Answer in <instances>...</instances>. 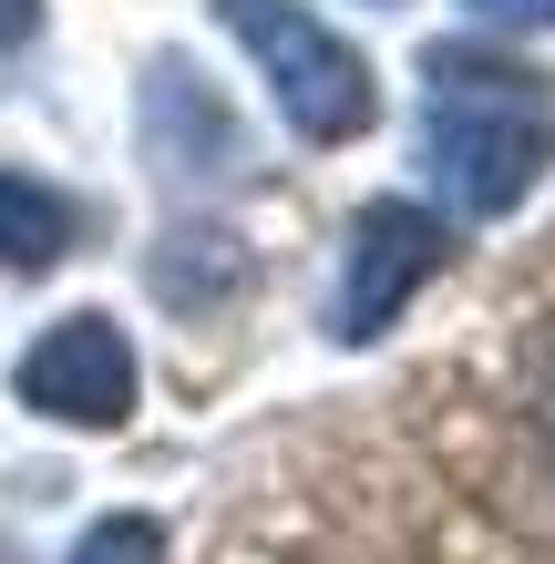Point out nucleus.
<instances>
[{"instance_id": "6e6552de", "label": "nucleus", "mask_w": 555, "mask_h": 564, "mask_svg": "<svg viewBox=\"0 0 555 564\" xmlns=\"http://www.w3.org/2000/svg\"><path fill=\"white\" fill-rule=\"evenodd\" d=\"M463 11L494 31H555V0H463Z\"/></svg>"}, {"instance_id": "423d86ee", "label": "nucleus", "mask_w": 555, "mask_h": 564, "mask_svg": "<svg viewBox=\"0 0 555 564\" xmlns=\"http://www.w3.org/2000/svg\"><path fill=\"white\" fill-rule=\"evenodd\" d=\"M83 247V206L42 175H0V278H52Z\"/></svg>"}, {"instance_id": "7ed1b4c3", "label": "nucleus", "mask_w": 555, "mask_h": 564, "mask_svg": "<svg viewBox=\"0 0 555 564\" xmlns=\"http://www.w3.org/2000/svg\"><path fill=\"white\" fill-rule=\"evenodd\" d=\"M442 257H452V237H442V216H433V206H412V195H371V206L350 216V237H340L330 328H340L350 349L381 339V328L442 278Z\"/></svg>"}, {"instance_id": "0eeeda50", "label": "nucleus", "mask_w": 555, "mask_h": 564, "mask_svg": "<svg viewBox=\"0 0 555 564\" xmlns=\"http://www.w3.org/2000/svg\"><path fill=\"white\" fill-rule=\"evenodd\" d=\"M73 564H166V523H145V513H104V523H83Z\"/></svg>"}, {"instance_id": "9d476101", "label": "nucleus", "mask_w": 555, "mask_h": 564, "mask_svg": "<svg viewBox=\"0 0 555 564\" xmlns=\"http://www.w3.org/2000/svg\"><path fill=\"white\" fill-rule=\"evenodd\" d=\"M381 11H391V0H381Z\"/></svg>"}, {"instance_id": "20e7f679", "label": "nucleus", "mask_w": 555, "mask_h": 564, "mask_svg": "<svg viewBox=\"0 0 555 564\" xmlns=\"http://www.w3.org/2000/svg\"><path fill=\"white\" fill-rule=\"evenodd\" d=\"M11 390H21V411H42L62 431H124L135 421V339H124L114 318H93V308L52 318L42 339L21 349Z\"/></svg>"}, {"instance_id": "1a4fd4ad", "label": "nucleus", "mask_w": 555, "mask_h": 564, "mask_svg": "<svg viewBox=\"0 0 555 564\" xmlns=\"http://www.w3.org/2000/svg\"><path fill=\"white\" fill-rule=\"evenodd\" d=\"M31 21H42V0H0V52H21Z\"/></svg>"}, {"instance_id": "f03ea898", "label": "nucleus", "mask_w": 555, "mask_h": 564, "mask_svg": "<svg viewBox=\"0 0 555 564\" xmlns=\"http://www.w3.org/2000/svg\"><path fill=\"white\" fill-rule=\"evenodd\" d=\"M216 21L237 31V52L257 62V83H268V104L288 113L299 144H361L381 123V83H371L361 42H340L319 11H299V0H216Z\"/></svg>"}, {"instance_id": "39448f33", "label": "nucleus", "mask_w": 555, "mask_h": 564, "mask_svg": "<svg viewBox=\"0 0 555 564\" xmlns=\"http://www.w3.org/2000/svg\"><path fill=\"white\" fill-rule=\"evenodd\" d=\"M145 144L175 164V175H226L237 164V123L206 83H195V62H154L145 83Z\"/></svg>"}, {"instance_id": "f257e3e1", "label": "nucleus", "mask_w": 555, "mask_h": 564, "mask_svg": "<svg viewBox=\"0 0 555 564\" xmlns=\"http://www.w3.org/2000/svg\"><path fill=\"white\" fill-rule=\"evenodd\" d=\"M421 164L452 216H514L555 164V83L535 62L433 42L421 62Z\"/></svg>"}]
</instances>
